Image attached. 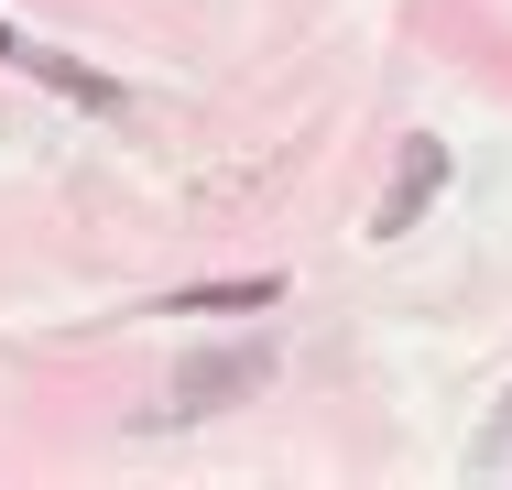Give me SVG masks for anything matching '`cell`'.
Listing matches in <instances>:
<instances>
[{
	"mask_svg": "<svg viewBox=\"0 0 512 490\" xmlns=\"http://www.w3.org/2000/svg\"><path fill=\"white\" fill-rule=\"evenodd\" d=\"M273 382V338H240V349H197V360H175V382L153 414H229V403H251V392Z\"/></svg>",
	"mask_w": 512,
	"mask_h": 490,
	"instance_id": "6da1fadb",
	"label": "cell"
},
{
	"mask_svg": "<svg viewBox=\"0 0 512 490\" xmlns=\"http://www.w3.org/2000/svg\"><path fill=\"white\" fill-rule=\"evenodd\" d=\"M447 186V153L436 142H404V164H393V186H382V207H371V240H404L414 218H425V196Z\"/></svg>",
	"mask_w": 512,
	"mask_h": 490,
	"instance_id": "3957f363",
	"label": "cell"
},
{
	"mask_svg": "<svg viewBox=\"0 0 512 490\" xmlns=\"http://www.w3.org/2000/svg\"><path fill=\"white\" fill-rule=\"evenodd\" d=\"M0 66H22V77H44V88H66L77 109H99V120H131V109H142V98L120 88V77H99L88 55H66V44H33V33H11V22H0Z\"/></svg>",
	"mask_w": 512,
	"mask_h": 490,
	"instance_id": "7a4b0ae2",
	"label": "cell"
},
{
	"mask_svg": "<svg viewBox=\"0 0 512 490\" xmlns=\"http://www.w3.org/2000/svg\"><path fill=\"white\" fill-rule=\"evenodd\" d=\"M502 458H512V447H502Z\"/></svg>",
	"mask_w": 512,
	"mask_h": 490,
	"instance_id": "5b68a950",
	"label": "cell"
},
{
	"mask_svg": "<svg viewBox=\"0 0 512 490\" xmlns=\"http://www.w3.org/2000/svg\"><path fill=\"white\" fill-rule=\"evenodd\" d=\"M273 273H251V284H197V294H175V305H164V316H218V305H273Z\"/></svg>",
	"mask_w": 512,
	"mask_h": 490,
	"instance_id": "277c9868",
	"label": "cell"
}]
</instances>
